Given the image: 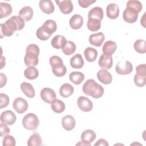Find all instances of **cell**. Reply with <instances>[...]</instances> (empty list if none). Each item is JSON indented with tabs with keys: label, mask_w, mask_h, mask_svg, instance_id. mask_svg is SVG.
Returning <instances> with one entry per match:
<instances>
[{
	"label": "cell",
	"mask_w": 146,
	"mask_h": 146,
	"mask_svg": "<svg viewBox=\"0 0 146 146\" xmlns=\"http://www.w3.org/2000/svg\"><path fill=\"white\" fill-rule=\"evenodd\" d=\"M25 27V21L19 16H13L5 23L1 24V38L10 36L15 31L21 30Z\"/></svg>",
	"instance_id": "6da1fadb"
},
{
	"label": "cell",
	"mask_w": 146,
	"mask_h": 146,
	"mask_svg": "<svg viewBox=\"0 0 146 146\" xmlns=\"http://www.w3.org/2000/svg\"><path fill=\"white\" fill-rule=\"evenodd\" d=\"M83 92L88 96H91L94 98L98 99L104 94L103 87L96 83L94 79L87 80L83 86L82 88Z\"/></svg>",
	"instance_id": "7a4b0ae2"
},
{
	"label": "cell",
	"mask_w": 146,
	"mask_h": 146,
	"mask_svg": "<svg viewBox=\"0 0 146 146\" xmlns=\"http://www.w3.org/2000/svg\"><path fill=\"white\" fill-rule=\"evenodd\" d=\"M39 124L38 116L33 113L26 115L22 119V125L27 130H34L37 128Z\"/></svg>",
	"instance_id": "3957f363"
},
{
	"label": "cell",
	"mask_w": 146,
	"mask_h": 146,
	"mask_svg": "<svg viewBox=\"0 0 146 146\" xmlns=\"http://www.w3.org/2000/svg\"><path fill=\"white\" fill-rule=\"evenodd\" d=\"M116 72L120 75H127L130 73L133 70L132 64L128 61H120L119 62L115 67Z\"/></svg>",
	"instance_id": "277c9868"
},
{
	"label": "cell",
	"mask_w": 146,
	"mask_h": 146,
	"mask_svg": "<svg viewBox=\"0 0 146 146\" xmlns=\"http://www.w3.org/2000/svg\"><path fill=\"white\" fill-rule=\"evenodd\" d=\"M40 95L42 100L48 104L51 103L56 98L55 91L48 87L43 88L40 91Z\"/></svg>",
	"instance_id": "5b68a950"
},
{
	"label": "cell",
	"mask_w": 146,
	"mask_h": 146,
	"mask_svg": "<svg viewBox=\"0 0 146 146\" xmlns=\"http://www.w3.org/2000/svg\"><path fill=\"white\" fill-rule=\"evenodd\" d=\"M13 107L17 113H23L26 112L28 108V103L22 98L18 97L14 100Z\"/></svg>",
	"instance_id": "8992f818"
},
{
	"label": "cell",
	"mask_w": 146,
	"mask_h": 146,
	"mask_svg": "<svg viewBox=\"0 0 146 146\" xmlns=\"http://www.w3.org/2000/svg\"><path fill=\"white\" fill-rule=\"evenodd\" d=\"M77 104L80 110L84 112H90L92 110V102L87 97L82 96L78 98Z\"/></svg>",
	"instance_id": "52a82bcc"
},
{
	"label": "cell",
	"mask_w": 146,
	"mask_h": 146,
	"mask_svg": "<svg viewBox=\"0 0 146 146\" xmlns=\"http://www.w3.org/2000/svg\"><path fill=\"white\" fill-rule=\"evenodd\" d=\"M138 14L139 13L133 9L129 7H126L123 13V18L126 22L133 23L137 21Z\"/></svg>",
	"instance_id": "ba28073f"
},
{
	"label": "cell",
	"mask_w": 146,
	"mask_h": 146,
	"mask_svg": "<svg viewBox=\"0 0 146 146\" xmlns=\"http://www.w3.org/2000/svg\"><path fill=\"white\" fill-rule=\"evenodd\" d=\"M39 54L35 52L26 51V55L24 57V62L26 66L28 67H35L39 62Z\"/></svg>",
	"instance_id": "9c48e42d"
},
{
	"label": "cell",
	"mask_w": 146,
	"mask_h": 146,
	"mask_svg": "<svg viewBox=\"0 0 146 146\" xmlns=\"http://www.w3.org/2000/svg\"><path fill=\"white\" fill-rule=\"evenodd\" d=\"M16 119V115L13 111L10 110L5 111L1 115V122L7 125H11L13 124L15 122Z\"/></svg>",
	"instance_id": "30bf717a"
},
{
	"label": "cell",
	"mask_w": 146,
	"mask_h": 146,
	"mask_svg": "<svg viewBox=\"0 0 146 146\" xmlns=\"http://www.w3.org/2000/svg\"><path fill=\"white\" fill-rule=\"evenodd\" d=\"M60 11L64 14H68L73 10V4L70 0L56 1Z\"/></svg>",
	"instance_id": "8fae6325"
},
{
	"label": "cell",
	"mask_w": 146,
	"mask_h": 146,
	"mask_svg": "<svg viewBox=\"0 0 146 146\" xmlns=\"http://www.w3.org/2000/svg\"><path fill=\"white\" fill-rule=\"evenodd\" d=\"M99 65L100 67L104 69H110L113 64L112 55L103 53L99 59Z\"/></svg>",
	"instance_id": "7c38bea8"
},
{
	"label": "cell",
	"mask_w": 146,
	"mask_h": 146,
	"mask_svg": "<svg viewBox=\"0 0 146 146\" xmlns=\"http://www.w3.org/2000/svg\"><path fill=\"white\" fill-rule=\"evenodd\" d=\"M97 78L101 83L104 84H110L112 81L111 74L106 69L99 70L97 73Z\"/></svg>",
	"instance_id": "4fadbf2b"
},
{
	"label": "cell",
	"mask_w": 146,
	"mask_h": 146,
	"mask_svg": "<svg viewBox=\"0 0 146 146\" xmlns=\"http://www.w3.org/2000/svg\"><path fill=\"white\" fill-rule=\"evenodd\" d=\"M40 10L47 14H50L54 11L55 7L51 1L50 0H41L39 3Z\"/></svg>",
	"instance_id": "5bb4252c"
},
{
	"label": "cell",
	"mask_w": 146,
	"mask_h": 146,
	"mask_svg": "<svg viewBox=\"0 0 146 146\" xmlns=\"http://www.w3.org/2000/svg\"><path fill=\"white\" fill-rule=\"evenodd\" d=\"M107 16L111 19L117 18L119 15V8L116 3H110L106 8Z\"/></svg>",
	"instance_id": "9a60e30c"
},
{
	"label": "cell",
	"mask_w": 146,
	"mask_h": 146,
	"mask_svg": "<svg viewBox=\"0 0 146 146\" xmlns=\"http://www.w3.org/2000/svg\"><path fill=\"white\" fill-rule=\"evenodd\" d=\"M75 120L74 117L70 115L64 116L62 120V125L66 131H71L75 126Z\"/></svg>",
	"instance_id": "2e32d148"
},
{
	"label": "cell",
	"mask_w": 146,
	"mask_h": 146,
	"mask_svg": "<svg viewBox=\"0 0 146 146\" xmlns=\"http://www.w3.org/2000/svg\"><path fill=\"white\" fill-rule=\"evenodd\" d=\"M104 35L102 33H98L96 34H91L89 37V42L92 46L96 47H100L104 40Z\"/></svg>",
	"instance_id": "e0dca14e"
},
{
	"label": "cell",
	"mask_w": 146,
	"mask_h": 146,
	"mask_svg": "<svg viewBox=\"0 0 146 146\" xmlns=\"http://www.w3.org/2000/svg\"><path fill=\"white\" fill-rule=\"evenodd\" d=\"M70 27L75 30L79 29L82 27L83 24V18L79 14H75L72 16L69 21Z\"/></svg>",
	"instance_id": "ac0fdd59"
},
{
	"label": "cell",
	"mask_w": 146,
	"mask_h": 146,
	"mask_svg": "<svg viewBox=\"0 0 146 146\" xmlns=\"http://www.w3.org/2000/svg\"><path fill=\"white\" fill-rule=\"evenodd\" d=\"M88 19H95L101 21L103 18V10L102 8L98 6L93 7L88 12Z\"/></svg>",
	"instance_id": "d6986e66"
},
{
	"label": "cell",
	"mask_w": 146,
	"mask_h": 146,
	"mask_svg": "<svg viewBox=\"0 0 146 146\" xmlns=\"http://www.w3.org/2000/svg\"><path fill=\"white\" fill-rule=\"evenodd\" d=\"M96 138L95 132L91 129H87L84 131L81 134V140L82 141L90 145Z\"/></svg>",
	"instance_id": "ffe728a7"
},
{
	"label": "cell",
	"mask_w": 146,
	"mask_h": 146,
	"mask_svg": "<svg viewBox=\"0 0 146 146\" xmlns=\"http://www.w3.org/2000/svg\"><path fill=\"white\" fill-rule=\"evenodd\" d=\"M21 89L24 94L30 98H33L35 95V90L30 83L27 82L22 83L21 84Z\"/></svg>",
	"instance_id": "44dd1931"
},
{
	"label": "cell",
	"mask_w": 146,
	"mask_h": 146,
	"mask_svg": "<svg viewBox=\"0 0 146 146\" xmlns=\"http://www.w3.org/2000/svg\"><path fill=\"white\" fill-rule=\"evenodd\" d=\"M19 16L25 21H29L33 17V10L30 6H25L19 10Z\"/></svg>",
	"instance_id": "7402d4cb"
},
{
	"label": "cell",
	"mask_w": 146,
	"mask_h": 146,
	"mask_svg": "<svg viewBox=\"0 0 146 146\" xmlns=\"http://www.w3.org/2000/svg\"><path fill=\"white\" fill-rule=\"evenodd\" d=\"M67 40L66 38L61 35H55L51 40V46L56 49H60L64 46Z\"/></svg>",
	"instance_id": "603a6c76"
},
{
	"label": "cell",
	"mask_w": 146,
	"mask_h": 146,
	"mask_svg": "<svg viewBox=\"0 0 146 146\" xmlns=\"http://www.w3.org/2000/svg\"><path fill=\"white\" fill-rule=\"evenodd\" d=\"M70 63L73 68H81L84 65V60L82 56L80 54H75L70 59Z\"/></svg>",
	"instance_id": "cb8c5ba5"
},
{
	"label": "cell",
	"mask_w": 146,
	"mask_h": 146,
	"mask_svg": "<svg viewBox=\"0 0 146 146\" xmlns=\"http://www.w3.org/2000/svg\"><path fill=\"white\" fill-rule=\"evenodd\" d=\"M117 48L116 43L112 40H108L106 42L102 48V50L104 54L112 55L116 51Z\"/></svg>",
	"instance_id": "d4e9b609"
},
{
	"label": "cell",
	"mask_w": 146,
	"mask_h": 146,
	"mask_svg": "<svg viewBox=\"0 0 146 146\" xmlns=\"http://www.w3.org/2000/svg\"><path fill=\"white\" fill-rule=\"evenodd\" d=\"M74 91V88L70 84L64 83L62 84L59 89V93L63 98H68L71 96Z\"/></svg>",
	"instance_id": "484cf974"
},
{
	"label": "cell",
	"mask_w": 146,
	"mask_h": 146,
	"mask_svg": "<svg viewBox=\"0 0 146 146\" xmlns=\"http://www.w3.org/2000/svg\"><path fill=\"white\" fill-rule=\"evenodd\" d=\"M36 35L38 38L40 40H46L49 39L52 35V33L43 26H42L36 30Z\"/></svg>",
	"instance_id": "4316f807"
},
{
	"label": "cell",
	"mask_w": 146,
	"mask_h": 146,
	"mask_svg": "<svg viewBox=\"0 0 146 146\" xmlns=\"http://www.w3.org/2000/svg\"><path fill=\"white\" fill-rule=\"evenodd\" d=\"M84 55L86 59L90 62H94L98 56V51L96 49L88 47L84 51Z\"/></svg>",
	"instance_id": "83f0119b"
},
{
	"label": "cell",
	"mask_w": 146,
	"mask_h": 146,
	"mask_svg": "<svg viewBox=\"0 0 146 146\" xmlns=\"http://www.w3.org/2000/svg\"><path fill=\"white\" fill-rule=\"evenodd\" d=\"M13 9L11 6L7 3L1 2L0 3V18L2 19L4 17L9 16L12 13Z\"/></svg>",
	"instance_id": "f1b7e54d"
},
{
	"label": "cell",
	"mask_w": 146,
	"mask_h": 146,
	"mask_svg": "<svg viewBox=\"0 0 146 146\" xmlns=\"http://www.w3.org/2000/svg\"><path fill=\"white\" fill-rule=\"evenodd\" d=\"M69 79L75 84H80L83 82L84 79V74L79 71L72 72L69 75Z\"/></svg>",
	"instance_id": "f546056e"
},
{
	"label": "cell",
	"mask_w": 146,
	"mask_h": 146,
	"mask_svg": "<svg viewBox=\"0 0 146 146\" xmlns=\"http://www.w3.org/2000/svg\"><path fill=\"white\" fill-rule=\"evenodd\" d=\"M51 107L54 112L58 113H60L64 111L65 104L64 102H62V100L55 99L51 103Z\"/></svg>",
	"instance_id": "4dcf8cb0"
},
{
	"label": "cell",
	"mask_w": 146,
	"mask_h": 146,
	"mask_svg": "<svg viewBox=\"0 0 146 146\" xmlns=\"http://www.w3.org/2000/svg\"><path fill=\"white\" fill-rule=\"evenodd\" d=\"M25 76L30 80H33L38 78L39 75L38 70L35 67H29L24 71Z\"/></svg>",
	"instance_id": "1f68e13d"
},
{
	"label": "cell",
	"mask_w": 146,
	"mask_h": 146,
	"mask_svg": "<svg viewBox=\"0 0 146 146\" xmlns=\"http://www.w3.org/2000/svg\"><path fill=\"white\" fill-rule=\"evenodd\" d=\"M63 52L66 55H70L74 54L76 51V45L75 44L70 41H67L64 46L62 47Z\"/></svg>",
	"instance_id": "d6a6232c"
},
{
	"label": "cell",
	"mask_w": 146,
	"mask_h": 146,
	"mask_svg": "<svg viewBox=\"0 0 146 146\" xmlns=\"http://www.w3.org/2000/svg\"><path fill=\"white\" fill-rule=\"evenodd\" d=\"M87 26L88 30L91 31H96L99 30L101 26V21L95 19H88Z\"/></svg>",
	"instance_id": "836d02e7"
},
{
	"label": "cell",
	"mask_w": 146,
	"mask_h": 146,
	"mask_svg": "<svg viewBox=\"0 0 146 146\" xmlns=\"http://www.w3.org/2000/svg\"><path fill=\"white\" fill-rule=\"evenodd\" d=\"M135 51L140 54L146 52V43L144 39H138L136 40L133 44Z\"/></svg>",
	"instance_id": "e575fe53"
},
{
	"label": "cell",
	"mask_w": 146,
	"mask_h": 146,
	"mask_svg": "<svg viewBox=\"0 0 146 146\" xmlns=\"http://www.w3.org/2000/svg\"><path fill=\"white\" fill-rule=\"evenodd\" d=\"M42 144V139L38 133H34L30 136L27 140L29 146H39Z\"/></svg>",
	"instance_id": "d590c367"
},
{
	"label": "cell",
	"mask_w": 146,
	"mask_h": 146,
	"mask_svg": "<svg viewBox=\"0 0 146 146\" xmlns=\"http://www.w3.org/2000/svg\"><path fill=\"white\" fill-rule=\"evenodd\" d=\"M127 7L131 8L133 10L136 11L137 13H139L142 10L143 6H142V3L139 1L131 0L127 2Z\"/></svg>",
	"instance_id": "8d00e7d4"
},
{
	"label": "cell",
	"mask_w": 146,
	"mask_h": 146,
	"mask_svg": "<svg viewBox=\"0 0 146 146\" xmlns=\"http://www.w3.org/2000/svg\"><path fill=\"white\" fill-rule=\"evenodd\" d=\"M49 62L52 68L58 67L63 65V62L62 59L57 55H54L50 57L49 59Z\"/></svg>",
	"instance_id": "74e56055"
},
{
	"label": "cell",
	"mask_w": 146,
	"mask_h": 146,
	"mask_svg": "<svg viewBox=\"0 0 146 146\" xmlns=\"http://www.w3.org/2000/svg\"><path fill=\"white\" fill-rule=\"evenodd\" d=\"M42 26L48 30L52 34L54 33L57 29V25L55 21L52 19H48L46 21Z\"/></svg>",
	"instance_id": "f35d334b"
},
{
	"label": "cell",
	"mask_w": 146,
	"mask_h": 146,
	"mask_svg": "<svg viewBox=\"0 0 146 146\" xmlns=\"http://www.w3.org/2000/svg\"><path fill=\"white\" fill-rule=\"evenodd\" d=\"M52 71L53 74L57 77H62L63 76L66 72H67V69L66 66L63 64L61 66H59L58 67H55V68H52Z\"/></svg>",
	"instance_id": "ab89813d"
},
{
	"label": "cell",
	"mask_w": 146,
	"mask_h": 146,
	"mask_svg": "<svg viewBox=\"0 0 146 146\" xmlns=\"http://www.w3.org/2000/svg\"><path fill=\"white\" fill-rule=\"evenodd\" d=\"M133 81L136 86L142 87L145 86L146 83V76H140L136 74L134 76Z\"/></svg>",
	"instance_id": "60d3db41"
},
{
	"label": "cell",
	"mask_w": 146,
	"mask_h": 146,
	"mask_svg": "<svg viewBox=\"0 0 146 146\" xmlns=\"http://www.w3.org/2000/svg\"><path fill=\"white\" fill-rule=\"evenodd\" d=\"M2 144L3 146H15L16 144L15 139L11 135H6L3 139Z\"/></svg>",
	"instance_id": "b9f144b4"
},
{
	"label": "cell",
	"mask_w": 146,
	"mask_h": 146,
	"mask_svg": "<svg viewBox=\"0 0 146 146\" xmlns=\"http://www.w3.org/2000/svg\"><path fill=\"white\" fill-rule=\"evenodd\" d=\"M0 98H1V107H0L1 108H3L4 107H7L10 102V99L8 95L3 93H1Z\"/></svg>",
	"instance_id": "7bdbcfd3"
},
{
	"label": "cell",
	"mask_w": 146,
	"mask_h": 146,
	"mask_svg": "<svg viewBox=\"0 0 146 146\" xmlns=\"http://www.w3.org/2000/svg\"><path fill=\"white\" fill-rule=\"evenodd\" d=\"M145 68H146L145 64H141L138 65L136 67V71L137 72V74L140 76H146Z\"/></svg>",
	"instance_id": "ee69618b"
},
{
	"label": "cell",
	"mask_w": 146,
	"mask_h": 146,
	"mask_svg": "<svg viewBox=\"0 0 146 146\" xmlns=\"http://www.w3.org/2000/svg\"><path fill=\"white\" fill-rule=\"evenodd\" d=\"M96 1V0H79L78 3L80 6L83 8H87L90 6V5L95 3Z\"/></svg>",
	"instance_id": "f6af8a7d"
},
{
	"label": "cell",
	"mask_w": 146,
	"mask_h": 146,
	"mask_svg": "<svg viewBox=\"0 0 146 146\" xmlns=\"http://www.w3.org/2000/svg\"><path fill=\"white\" fill-rule=\"evenodd\" d=\"M9 132H10V129L7 127V125L5 123H2L1 124V131H0L1 136L2 137L3 136L9 133Z\"/></svg>",
	"instance_id": "bcb514c9"
},
{
	"label": "cell",
	"mask_w": 146,
	"mask_h": 146,
	"mask_svg": "<svg viewBox=\"0 0 146 146\" xmlns=\"http://www.w3.org/2000/svg\"><path fill=\"white\" fill-rule=\"evenodd\" d=\"M94 145L95 146H101V145L108 146V143L107 141V140H106L104 139H99L97 141V142L94 144Z\"/></svg>",
	"instance_id": "7dc6e473"
},
{
	"label": "cell",
	"mask_w": 146,
	"mask_h": 146,
	"mask_svg": "<svg viewBox=\"0 0 146 146\" xmlns=\"http://www.w3.org/2000/svg\"><path fill=\"white\" fill-rule=\"evenodd\" d=\"M0 75H1V87H0L2 88L6 84L7 82V78L6 75L3 73H1Z\"/></svg>",
	"instance_id": "c3c4849f"
},
{
	"label": "cell",
	"mask_w": 146,
	"mask_h": 146,
	"mask_svg": "<svg viewBox=\"0 0 146 146\" xmlns=\"http://www.w3.org/2000/svg\"><path fill=\"white\" fill-rule=\"evenodd\" d=\"M145 13L144 14V15H143V18L141 19V25H142L145 28V26L144 25V23H145V18H144V17H145Z\"/></svg>",
	"instance_id": "681fc988"
},
{
	"label": "cell",
	"mask_w": 146,
	"mask_h": 146,
	"mask_svg": "<svg viewBox=\"0 0 146 146\" xmlns=\"http://www.w3.org/2000/svg\"><path fill=\"white\" fill-rule=\"evenodd\" d=\"M76 145H88V146H90V145H89V144H87V143H84L82 141H80L78 143H77Z\"/></svg>",
	"instance_id": "f907efd6"
}]
</instances>
